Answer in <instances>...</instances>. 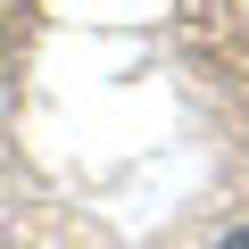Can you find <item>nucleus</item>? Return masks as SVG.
Listing matches in <instances>:
<instances>
[{
	"label": "nucleus",
	"instance_id": "nucleus-1",
	"mask_svg": "<svg viewBox=\"0 0 249 249\" xmlns=\"http://www.w3.org/2000/svg\"><path fill=\"white\" fill-rule=\"evenodd\" d=\"M216 249H249V224H241V232H224V241H216Z\"/></svg>",
	"mask_w": 249,
	"mask_h": 249
}]
</instances>
